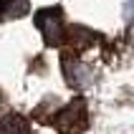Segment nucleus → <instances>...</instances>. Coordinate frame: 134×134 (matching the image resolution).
<instances>
[{"label":"nucleus","mask_w":134,"mask_h":134,"mask_svg":"<svg viewBox=\"0 0 134 134\" xmlns=\"http://www.w3.org/2000/svg\"><path fill=\"white\" fill-rule=\"evenodd\" d=\"M0 134H30V124L20 114H8L0 121Z\"/></svg>","instance_id":"obj_3"},{"label":"nucleus","mask_w":134,"mask_h":134,"mask_svg":"<svg viewBox=\"0 0 134 134\" xmlns=\"http://www.w3.org/2000/svg\"><path fill=\"white\" fill-rule=\"evenodd\" d=\"M86 124H89V111L83 99H76L68 106H63L53 119V127L58 129V134H79L86 129Z\"/></svg>","instance_id":"obj_1"},{"label":"nucleus","mask_w":134,"mask_h":134,"mask_svg":"<svg viewBox=\"0 0 134 134\" xmlns=\"http://www.w3.org/2000/svg\"><path fill=\"white\" fill-rule=\"evenodd\" d=\"M36 25L43 33L46 46H61L63 43V10L58 5L38 10L36 13Z\"/></svg>","instance_id":"obj_2"},{"label":"nucleus","mask_w":134,"mask_h":134,"mask_svg":"<svg viewBox=\"0 0 134 134\" xmlns=\"http://www.w3.org/2000/svg\"><path fill=\"white\" fill-rule=\"evenodd\" d=\"M28 13V0H0V23L23 18Z\"/></svg>","instance_id":"obj_4"},{"label":"nucleus","mask_w":134,"mask_h":134,"mask_svg":"<svg viewBox=\"0 0 134 134\" xmlns=\"http://www.w3.org/2000/svg\"><path fill=\"white\" fill-rule=\"evenodd\" d=\"M0 104H3V94H0Z\"/></svg>","instance_id":"obj_5"}]
</instances>
